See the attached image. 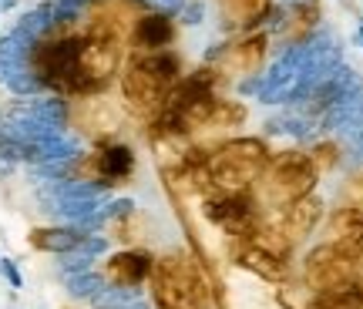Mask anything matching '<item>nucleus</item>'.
Returning a JSON list of instances; mask_svg holds the SVG:
<instances>
[{"label":"nucleus","mask_w":363,"mask_h":309,"mask_svg":"<svg viewBox=\"0 0 363 309\" xmlns=\"http://www.w3.org/2000/svg\"><path fill=\"white\" fill-rule=\"evenodd\" d=\"M78 172L84 175V181H91V185L111 189V185H121V181H128L131 175H135V152L121 142H104L91 154L81 158Z\"/></svg>","instance_id":"39448f33"},{"label":"nucleus","mask_w":363,"mask_h":309,"mask_svg":"<svg viewBox=\"0 0 363 309\" xmlns=\"http://www.w3.org/2000/svg\"><path fill=\"white\" fill-rule=\"evenodd\" d=\"M266 162H269V148L262 138H249V135L229 138L208 154V179L225 195L249 192L259 181Z\"/></svg>","instance_id":"f03ea898"},{"label":"nucleus","mask_w":363,"mask_h":309,"mask_svg":"<svg viewBox=\"0 0 363 309\" xmlns=\"http://www.w3.org/2000/svg\"><path fill=\"white\" fill-rule=\"evenodd\" d=\"M266 54H269V34L246 30L242 38L229 40L222 47L212 67L219 71V77H252V74H259Z\"/></svg>","instance_id":"423d86ee"},{"label":"nucleus","mask_w":363,"mask_h":309,"mask_svg":"<svg viewBox=\"0 0 363 309\" xmlns=\"http://www.w3.org/2000/svg\"><path fill=\"white\" fill-rule=\"evenodd\" d=\"M276 0H222V21L235 30H252L272 13Z\"/></svg>","instance_id":"1a4fd4ad"},{"label":"nucleus","mask_w":363,"mask_h":309,"mask_svg":"<svg viewBox=\"0 0 363 309\" xmlns=\"http://www.w3.org/2000/svg\"><path fill=\"white\" fill-rule=\"evenodd\" d=\"M182 77H185L182 57L172 47L152 54H131L121 71V101L135 115L155 118Z\"/></svg>","instance_id":"f257e3e1"},{"label":"nucleus","mask_w":363,"mask_h":309,"mask_svg":"<svg viewBox=\"0 0 363 309\" xmlns=\"http://www.w3.org/2000/svg\"><path fill=\"white\" fill-rule=\"evenodd\" d=\"M152 269H155L152 252H145V249H121V252L104 259L101 283H108V289H131V293H138L152 279Z\"/></svg>","instance_id":"0eeeda50"},{"label":"nucleus","mask_w":363,"mask_h":309,"mask_svg":"<svg viewBox=\"0 0 363 309\" xmlns=\"http://www.w3.org/2000/svg\"><path fill=\"white\" fill-rule=\"evenodd\" d=\"M175 34H179V27H175V21H172L169 13L145 11L135 17V24L128 30V40L135 54H152V51H169L172 44H175Z\"/></svg>","instance_id":"6e6552de"},{"label":"nucleus","mask_w":363,"mask_h":309,"mask_svg":"<svg viewBox=\"0 0 363 309\" xmlns=\"http://www.w3.org/2000/svg\"><path fill=\"white\" fill-rule=\"evenodd\" d=\"M242 262H246L252 272H259V276H266V279H279L286 272V266L279 262V259L272 256L266 245H256V249H249L246 256H242Z\"/></svg>","instance_id":"f8f14e48"},{"label":"nucleus","mask_w":363,"mask_h":309,"mask_svg":"<svg viewBox=\"0 0 363 309\" xmlns=\"http://www.w3.org/2000/svg\"><path fill=\"white\" fill-rule=\"evenodd\" d=\"M313 222H316V202H310V198L303 195V198H296L293 206L283 208L279 235H283V239H303V235L313 229Z\"/></svg>","instance_id":"9d476101"},{"label":"nucleus","mask_w":363,"mask_h":309,"mask_svg":"<svg viewBox=\"0 0 363 309\" xmlns=\"http://www.w3.org/2000/svg\"><path fill=\"white\" fill-rule=\"evenodd\" d=\"M360 44H363V27H360Z\"/></svg>","instance_id":"4468645a"},{"label":"nucleus","mask_w":363,"mask_h":309,"mask_svg":"<svg viewBox=\"0 0 363 309\" xmlns=\"http://www.w3.org/2000/svg\"><path fill=\"white\" fill-rule=\"evenodd\" d=\"M84 239H88V235H81L78 229H34L30 232V245H34V249L57 252V256H65V252H78Z\"/></svg>","instance_id":"9b49d317"},{"label":"nucleus","mask_w":363,"mask_h":309,"mask_svg":"<svg viewBox=\"0 0 363 309\" xmlns=\"http://www.w3.org/2000/svg\"><path fill=\"white\" fill-rule=\"evenodd\" d=\"M152 296L158 309H202L206 289L189 259H162L152 269Z\"/></svg>","instance_id":"20e7f679"},{"label":"nucleus","mask_w":363,"mask_h":309,"mask_svg":"<svg viewBox=\"0 0 363 309\" xmlns=\"http://www.w3.org/2000/svg\"><path fill=\"white\" fill-rule=\"evenodd\" d=\"M0 272L7 276V283H11L13 289H21V286H24V276H21V269L13 266L11 259H0Z\"/></svg>","instance_id":"ddd939ff"},{"label":"nucleus","mask_w":363,"mask_h":309,"mask_svg":"<svg viewBox=\"0 0 363 309\" xmlns=\"http://www.w3.org/2000/svg\"><path fill=\"white\" fill-rule=\"evenodd\" d=\"M316 181V165L310 162V154L303 152H283L272 154L266 168L259 175V189H262V202L266 206H293L296 198L313 189Z\"/></svg>","instance_id":"7ed1b4c3"}]
</instances>
